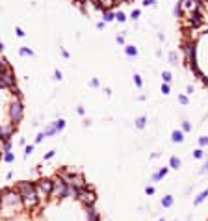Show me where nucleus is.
<instances>
[{"label": "nucleus", "mask_w": 208, "mask_h": 221, "mask_svg": "<svg viewBox=\"0 0 208 221\" xmlns=\"http://www.w3.org/2000/svg\"><path fill=\"white\" fill-rule=\"evenodd\" d=\"M76 201H80L85 208H93L95 203H97V193L93 190V186L87 184L85 188H82V191H80V197L76 199Z\"/></svg>", "instance_id": "39448f33"}, {"label": "nucleus", "mask_w": 208, "mask_h": 221, "mask_svg": "<svg viewBox=\"0 0 208 221\" xmlns=\"http://www.w3.org/2000/svg\"><path fill=\"white\" fill-rule=\"evenodd\" d=\"M54 76H56L58 80H61V73H60V71H54Z\"/></svg>", "instance_id": "ea45409f"}, {"label": "nucleus", "mask_w": 208, "mask_h": 221, "mask_svg": "<svg viewBox=\"0 0 208 221\" xmlns=\"http://www.w3.org/2000/svg\"><path fill=\"white\" fill-rule=\"evenodd\" d=\"M19 52H20V56H32V54H34V50H32V48H28V47H23Z\"/></svg>", "instance_id": "aec40b11"}, {"label": "nucleus", "mask_w": 208, "mask_h": 221, "mask_svg": "<svg viewBox=\"0 0 208 221\" xmlns=\"http://www.w3.org/2000/svg\"><path fill=\"white\" fill-rule=\"evenodd\" d=\"M15 191L20 195L23 199V206L24 208H36L41 201L37 197V191H36V182H30V180H20L15 184Z\"/></svg>", "instance_id": "f257e3e1"}, {"label": "nucleus", "mask_w": 208, "mask_h": 221, "mask_svg": "<svg viewBox=\"0 0 208 221\" xmlns=\"http://www.w3.org/2000/svg\"><path fill=\"white\" fill-rule=\"evenodd\" d=\"M0 203H2V208H6V206L15 208V210L23 208V199L15 191V188H4L0 191Z\"/></svg>", "instance_id": "f03ea898"}, {"label": "nucleus", "mask_w": 208, "mask_h": 221, "mask_svg": "<svg viewBox=\"0 0 208 221\" xmlns=\"http://www.w3.org/2000/svg\"><path fill=\"white\" fill-rule=\"evenodd\" d=\"M115 19L119 20V23H125V20H126V15H125L123 11H117V13H115Z\"/></svg>", "instance_id": "393cba45"}, {"label": "nucleus", "mask_w": 208, "mask_h": 221, "mask_svg": "<svg viewBox=\"0 0 208 221\" xmlns=\"http://www.w3.org/2000/svg\"><path fill=\"white\" fill-rule=\"evenodd\" d=\"M179 102L180 104H188V97H186V95H179Z\"/></svg>", "instance_id": "2f4dec72"}, {"label": "nucleus", "mask_w": 208, "mask_h": 221, "mask_svg": "<svg viewBox=\"0 0 208 221\" xmlns=\"http://www.w3.org/2000/svg\"><path fill=\"white\" fill-rule=\"evenodd\" d=\"M203 82H204V86H208V78H203Z\"/></svg>", "instance_id": "c03bdc74"}, {"label": "nucleus", "mask_w": 208, "mask_h": 221, "mask_svg": "<svg viewBox=\"0 0 208 221\" xmlns=\"http://www.w3.org/2000/svg\"><path fill=\"white\" fill-rule=\"evenodd\" d=\"M15 32H17V36H19V37H24V36H26V34H24V32H23V28H17Z\"/></svg>", "instance_id": "e433bc0d"}, {"label": "nucleus", "mask_w": 208, "mask_h": 221, "mask_svg": "<svg viewBox=\"0 0 208 221\" xmlns=\"http://www.w3.org/2000/svg\"><path fill=\"white\" fill-rule=\"evenodd\" d=\"M54 126H56V132H60V130H63V128H65V121H63V119H60V121H56V123H54Z\"/></svg>", "instance_id": "5701e85b"}, {"label": "nucleus", "mask_w": 208, "mask_h": 221, "mask_svg": "<svg viewBox=\"0 0 208 221\" xmlns=\"http://www.w3.org/2000/svg\"><path fill=\"white\" fill-rule=\"evenodd\" d=\"M158 221H163V219H158Z\"/></svg>", "instance_id": "49530a36"}, {"label": "nucleus", "mask_w": 208, "mask_h": 221, "mask_svg": "<svg viewBox=\"0 0 208 221\" xmlns=\"http://www.w3.org/2000/svg\"><path fill=\"white\" fill-rule=\"evenodd\" d=\"M91 86L93 87H98V80H91Z\"/></svg>", "instance_id": "37998d69"}, {"label": "nucleus", "mask_w": 208, "mask_h": 221, "mask_svg": "<svg viewBox=\"0 0 208 221\" xmlns=\"http://www.w3.org/2000/svg\"><path fill=\"white\" fill-rule=\"evenodd\" d=\"M188 23H190L191 28H197V26L203 24V13H201V9H199V11H191V13H190Z\"/></svg>", "instance_id": "1a4fd4ad"}, {"label": "nucleus", "mask_w": 208, "mask_h": 221, "mask_svg": "<svg viewBox=\"0 0 208 221\" xmlns=\"http://www.w3.org/2000/svg\"><path fill=\"white\" fill-rule=\"evenodd\" d=\"M199 145H201V147H206V145H208V136L199 138Z\"/></svg>", "instance_id": "bb28decb"}, {"label": "nucleus", "mask_w": 208, "mask_h": 221, "mask_svg": "<svg viewBox=\"0 0 208 221\" xmlns=\"http://www.w3.org/2000/svg\"><path fill=\"white\" fill-rule=\"evenodd\" d=\"M123 2H130V0H123Z\"/></svg>", "instance_id": "a18cd8bd"}, {"label": "nucleus", "mask_w": 208, "mask_h": 221, "mask_svg": "<svg viewBox=\"0 0 208 221\" xmlns=\"http://www.w3.org/2000/svg\"><path fill=\"white\" fill-rule=\"evenodd\" d=\"M125 52H126V56H136V54H138V48H134V47H126Z\"/></svg>", "instance_id": "b1692460"}, {"label": "nucleus", "mask_w": 208, "mask_h": 221, "mask_svg": "<svg viewBox=\"0 0 208 221\" xmlns=\"http://www.w3.org/2000/svg\"><path fill=\"white\" fill-rule=\"evenodd\" d=\"M58 176H60V179H63L67 186H76V188H84V186H87V182H85V179H84L82 173L73 171V169H67V167L60 169V171H58Z\"/></svg>", "instance_id": "7ed1b4c3"}, {"label": "nucleus", "mask_w": 208, "mask_h": 221, "mask_svg": "<svg viewBox=\"0 0 208 221\" xmlns=\"http://www.w3.org/2000/svg\"><path fill=\"white\" fill-rule=\"evenodd\" d=\"M169 173V167H160L156 173H152V182H158V180H162L163 176H166Z\"/></svg>", "instance_id": "9b49d317"}, {"label": "nucleus", "mask_w": 208, "mask_h": 221, "mask_svg": "<svg viewBox=\"0 0 208 221\" xmlns=\"http://www.w3.org/2000/svg\"><path fill=\"white\" fill-rule=\"evenodd\" d=\"M134 82H136V86H138V87L143 86V82H141V76H139V74H134Z\"/></svg>", "instance_id": "cd10ccee"}, {"label": "nucleus", "mask_w": 208, "mask_h": 221, "mask_svg": "<svg viewBox=\"0 0 208 221\" xmlns=\"http://www.w3.org/2000/svg\"><path fill=\"white\" fill-rule=\"evenodd\" d=\"M162 93H163V95L169 93V84H162Z\"/></svg>", "instance_id": "473e14b6"}, {"label": "nucleus", "mask_w": 208, "mask_h": 221, "mask_svg": "<svg viewBox=\"0 0 208 221\" xmlns=\"http://www.w3.org/2000/svg\"><path fill=\"white\" fill-rule=\"evenodd\" d=\"M36 191L41 203H47L52 197V180L50 179H39L36 182Z\"/></svg>", "instance_id": "20e7f679"}, {"label": "nucleus", "mask_w": 208, "mask_h": 221, "mask_svg": "<svg viewBox=\"0 0 208 221\" xmlns=\"http://www.w3.org/2000/svg\"><path fill=\"white\" fill-rule=\"evenodd\" d=\"M204 171H208V162H206V163L203 165V169H201V173H204Z\"/></svg>", "instance_id": "79ce46f5"}, {"label": "nucleus", "mask_w": 208, "mask_h": 221, "mask_svg": "<svg viewBox=\"0 0 208 221\" xmlns=\"http://www.w3.org/2000/svg\"><path fill=\"white\" fill-rule=\"evenodd\" d=\"M145 193H147V195H154V188H152V186H147V188H145Z\"/></svg>", "instance_id": "72a5a7b5"}, {"label": "nucleus", "mask_w": 208, "mask_h": 221, "mask_svg": "<svg viewBox=\"0 0 208 221\" xmlns=\"http://www.w3.org/2000/svg\"><path fill=\"white\" fill-rule=\"evenodd\" d=\"M67 190H69V186L65 184L63 179H60V176H56V179L52 180V197L54 199H67Z\"/></svg>", "instance_id": "423d86ee"}, {"label": "nucleus", "mask_w": 208, "mask_h": 221, "mask_svg": "<svg viewBox=\"0 0 208 221\" xmlns=\"http://www.w3.org/2000/svg\"><path fill=\"white\" fill-rule=\"evenodd\" d=\"M15 73H13V69H11V65L4 71V73H0V87H15Z\"/></svg>", "instance_id": "6e6552de"}, {"label": "nucleus", "mask_w": 208, "mask_h": 221, "mask_svg": "<svg viewBox=\"0 0 208 221\" xmlns=\"http://www.w3.org/2000/svg\"><path fill=\"white\" fill-rule=\"evenodd\" d=\"M203 156H204V151H203V149L193 151V158H203Z\"/></svg>", "instance_id": "a878e982"}, {"label": "nucleus", "mask_w": 208, "mask_h": 221, "mask_svg": "<svg viewBox=\"0 0 208 221\" xmlns=\"http://www.w3.org/2000/svg\"><path fill=\"white\" fill-rule=\"evenodd\" d=\"M162 80L166 82V84H169V82L173 80V78H171V73H169V71H163V73H162Z\"/></svg>", "instance_id": "412c9836"}, {"label": "nucleus", "mask_w": 208, "mask_h": 221, "mask_svg": "<svg viewBox=\"0 0 208 221\" xmlns=\"http://www.w3.org/2000/svg\"><path fill=\"white\" fill-rule=\"evenodd\" d=\"M4 162H8V163H11L13 160H15V154L13 152H4V158H2Z\"/></svg>", "instance_id": "a211bd4d"}, {"label": "nucleus", "mask_w": 208, "mask_h": 221, "mask_svg": "<svg viewBox=\"0 0 208 221\" xmlns=\"http://www.w3.org/2000/svg\"><path fill=\"white\" fill-rule=\"evenodd\" d=\"M182 130H184V132H190V130H191V125L188 123V121H184V123H182Z\"/></svg>", "instance_id": "c756f323"}, {"label": "nucleus", "mask_w": 208, "mask_h": 221, "mask_svg": "<svg viewBox=\"0 0 208 221\" xmlns=\"http://www.w3.org/2000/svg\"><path fill=\"white\" fill-rule=\"evenodd\" d=\"M206 197H208V190H203V191H201L199 195H197V197L193 199V204H195V206H197V204H201V203L204 201Z\"/></svg>", "instance_id": "ddd939ff"}, {"label": "nucleus", "mask_w": 208, "mask_h": 221, "mask_svg": "<svg viewBox=\"0 0 208 221\" xmlns=\"http://www.w3.org/2000/svg\"><path fill=\"white\" fill-rule=\"evenodd\" d=\"M143 6H154V0H143Z\"/></svg>", "instance_id": "4c0bfd02"}, {"label": "nucleus", "mask_w": 208, "mask_h": 221, "mask_svg": "<svg viewBox=\"0 0 208 221\" xmlns=\"http://www.w3.org/2000/svg\"><path fill=\"white\" fill-rule=\"evenodd\" d=\"M173 203H175L173 195H166V197L162 199V206H163V208H171V206H173Z\"/></svg>", "instance_id": "4468645a"}, {"label": "nucleus", "mask_w": 208, "mask_h": 221, "mask_svg": "<svg viewBox=\"0 0 208 221\" xmlns=\"http://www.w3.org/2000/svg\"><path fill=\"white\" fill-rule=\"evenodd\" d=\"M9 119H11L13 125H17L19 121L23 119V101L13 98V102L9 104Z\"/></svg>", "instance_id": "0eeeda50"}, {"label": "nucleus", "mask_w": 208, "mask_h": 221, "mask_svg": "<svg viewBox=\"0 0 208 221\" xmlns=\"http://www.w3.org/2000/svg\"><path fill=\"white\" fill-rule=\"evenodd\" d=\"M2 151H4V152H9V151H11V141H9V139H4V141H2Z\"/></svg>", "instance_id": "6ab92c4d"}, {"label": "nucleus", "mask_w": 208, "mask_h": 221, "mask_svg": "<svg viewBox=\"0 0 208 221\" xmlns=\"http://www.w3.org/2000/svg\"><path fill=\"white\" fill-rule=\"evenodd\" d=\"M43 139H45V136H43V132H41V134H39V136H37V138H36V141H37V143H41V141H43Z\"/></svg>", "instance_id": "58836bf2"}, {"label": "nucleus", "mask_w": 208, "mask_h": 221, "mask_svg": "<svg viewBox=\"0 0 208 221\" xmlns=\"http://www.w3.org/2000/svg\"><path fill=\"white\" fill-rule=\"evenodd\" d=\"M171 139H173L175 143H182V141H184V132H182V130H173Z\"/></svg>", "instance_id": "f8f14e48"}, {"label": "nucleus", "mask_w": 208, "mask_h": 221, "mask_svg": "<svg viewBox=\"0 0 208 221\" xmlns=\"http://www.w3.org/2000/svg\"><path fill=\"white\" fill-rule=\"evenodd\" d=\"M169 167L179 169V167H180V158H179V156H171V158H169Z\"/></svg>", "instance_id": "dca6fc26"}, {"label": "nucleus", "mask_w": 208, "mask_h": 221, "mask_svg": "<svg viewBox=\"0 0 208 221\" xmlns=\"http://www.w3.org/2000/svg\"><path fill=\"white\" fill-rule=\"evenodd\" d=\"M87 212H85V219L87 221H101V214L97 212L95 208H85Z\"/></svg>", "instance_id": "9d476101"}, {"label": "nucleus", "mask_w": 208, "mask_h": 221, "mask_svg": "<svg viewBox=\"0 0 208 221\" xmlns=\"http://www.w3.org/2000/svg\"><path fill=\"white\" fill-rule=\"evenodd\" d=\"M115 19V13H112V11H104V23H110V20H113Z\"/></svg>", "instance_id": "4be33fe9"}, {"label": "nucleus", "mask_w": 208, "mask_h": 221, "mask_svg": "<svg viewBox=\"0 0 208 221\" xmlns=\"http://www.w3.org/2000/svg\"><path fill=\"white\" fill-rule=\"evenodd\" d=\"M54 154H56V151H48V152L45 154V160H50V158L54 156Z\"/></svg>", "instance_id": "f704fd0d"}, {"label": "nucleus", "mask_w": 208, "mask_h": 221, "mask_svg": "<svg viewBox=\"0 0 208 221\" xmlns=\"http://www.w3.org/2000/svg\"><path fill=\"white\" fill-rule=\"evenodd\" d=\"M145 125H147V117L145 115H141V117L136 119V126L138 128H145Z\"/></svg>", "instance_id": "f3484780"}, {"label": "nucleus", "mask_w": 208, "mask_h": 221, "mask_svg": "<svg viewBox=\"0 0 208 221\" xmlns=\"http://www.w3.org/2000/svg\"><path fill=\"white\" fill-rule=\"evenodd\" d=\"M32 152H34V145H28V147L24 149V156H30Z\"/></svg>", "instance_id": "7c9ffc66"}, {"label": "nucleus", "mask_w": 208, "mask_h": 221, "mask_svg": "<svg viewBox=\"0 0 208 221\" xmlns=\"http://www.w3.org/2000/svg\"><path fill=\"white\" fill-rule=\"evenodd\" d=\"M169 61H171L173 65H177V52H171V54H169Z\"/></svg>", "instance_id": "c85d7f7f"}, {"label": "nucleus", "mask_w": 208, "mask_h": 221, "mask_svg": "<svg viewBox=\"0 0 208 221\" xmlns=\"http://www.w3.org/2000/svg\"><path fill=\"white\" fill-rule=\"evenodd\" d=\"M54 134H56V126H54V123L48 125V126L45 128V132H43V136H45V138H50V136H54Z\"/></svg>", "instance_id": "2eb2a0df"}, {"label": "nucleus", "mask_w": 208, "mask_h": 221, "mask_svg": "<svg viewBox=\"0 0 208 221\" xmlns=\"http://www.w3.org/2000/svg\"><path fill=\"white\" fill-rule=\"evenodd\" d=\"M141 15V11H139V9H134V11H132V15H130V17H132V19H138Z\"/></svg>", "instance_id": "c9c22d12"}, {"label": "nucleus", "mask_w": 208, "mask_h": 221, "mask_svg": "<svg viewBox=\"0 0 208 221\" xmlns=\"http://www.w3.org/2000/svg\"><path fill=\"white\" fill-rule=\"evenodd\" d=\"M4 158V151H2V141H0V160Z\"/></svg>", "instance_id": "a19ab883"}]
</instances>
